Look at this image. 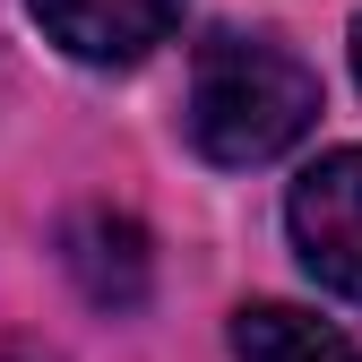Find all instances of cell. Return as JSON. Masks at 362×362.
<instances>
[{
    "label": "cell",
    "instance_id": "1",
    "mask_svg": "<svg viewBox=\"0 0 362 362\" xmlns=\"http://www.w3.org/2000/svg\"><path fill=\"white\" fill-rule=\"evenodd\" d=\"M320 121V78L276 35H207L190 61L181 129L207 164H267Z\"/></svg>",
    "mask_w": 362,
    "mask_h": 362
},
{
    "label": "cell",
    "instance_id": "2",
    "mask_svg": "<svg viewBox=\"0 0 362 362\" xmlns=\"http://www.w3.org/2000/svg\"><path fill=\"white\" fill-rule=\"evenodd\" d=\"M285 224H293L302 267L337 302L362 310V147H337V156L310 164L293 181V199H285Z\"/></svg>",
    "mask_w": 362,
    "mask_h": 362
},
{
    "label": "cell",
    "instance_id": "3",
    "mask_svg": "<svg viewBox=\"0 0 362 362\" xmlns=\"http://www.w3.org/2000/svg\"><path fill=\"white\" fill-rule=\"evenodd\" d=\"M26 9L43 18V35H52L69 61H86V69H129V61H147L156 43L181 26L190 0H26Z\"/></svg>",
    "mask_w": 362,
    "mask_h": 362
},
{
    "label": "cell",
    "instance_id": "4",
    "mask_svg": "<svg viewBox=\"0 0 362 362\" xmlns=\"http://www.w3.org/2000/svg\"><path fill=\"white\" fill-rule=\"evenodd\" d=\"M61 259H69V276L86 285V302H104V310L147 302V233H139L129 216L78 207V216L61 224Z\"/></svg>",
    "mask_w": 362,
    "mask_h": 362
},
{
    "label": "cell",
    "instance_id": "5",
    "mask_svg": "<svg viewBox=\"0 0 362 362\" xmlns=\"http://www.w3.org/2000/svg\"><path fill=\"white\" fill-rule=\"evenodd\" d=\"M233 362H362V337L310 320L293 302H242L233 310Z\"/></svg>",
    "mask_w": 362,
    "mask_h": 362
},
{
    "label": "cell",
    "instance_id": "6",
    "mask_svg": "<svg viewBox=\"0 0 362 362\" xmlns=\"http://www.w3.org/2000/svg\"><path fill=\"white\" fill-rule=\"evenodd\" d=\"M354 78H362V26H354Z\"/></svg>",
    "mask_w": 362,
    "mask_h": 362
}]
</instances>
